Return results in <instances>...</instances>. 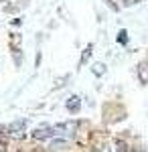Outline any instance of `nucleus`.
I'll return each mask as SVG.
<instances>
[{"mask_svg":"<svg viewBox=\"0 0 148 152\" xmlns=\"http://www.w3.org/2000/svg\"><path fill=\"white\" fill-rule=\"evenodd\" d=\"M77 122H63V124H57V126H53V134H55V138L57 136H63L65 140H69L73 134H75V130H77Z\"/></svg>","mask_w":148,"mask_h":152,"instance_id":"nucleus-1","label":"nucleus"},{"mask_svg":"<svg viewBox=\"0 0 148 152\" xmlns=\"http://www.w3.org/2000/svg\"><path fill=\"white\" fill-rule=\"evenodd\" d=\"M34 140H45V138H55L53 134V126H39V128L33 132Z\"/></svg>","mask_w":148,"mask_h":152,"instance_id":"nucleus-2","label":"nucleus"},{"mask_svg":"<svg viewBox=\"0 0 148 152\" xmlns=\"http://www.w3.org/2000/svg\"><path fill=\"white\" fill-rule=\"evenodd\" d=\"M24 128H26V120H16V122H12L6 130H8L10 136H16V138H18V136H23V130Z\"/></svg>","mask_w":148,"mask_h":152,"instance_id":"nucleus-3","label":"nucleus"},{"mask_svg":"<svg viewBox=\"0 0 148 152\" xmlns=\"http://www.w3.org/2000/svg\"><path fill=\"white\" fill-rule=\"evenodd\" d=\"M65 105H67L69 112H79V107H81V97H79V95H71Z\"/></svg>","mask_w":148,"mask_h":152,"instance_id":"nucleus-4","label":"nucleus"},{"mask_svg":"<svg viewBox=\"0 0 148 152\" xmlns=\"http://www.w3.org/2000/svg\"><path fill=\"white\" fill-rule=\"evenodd\" d=\"M67 146V140L65 138H53V142L49 144V150H61Z\"/></svg>","mask_w":148,"mask_h":152,"instance_id":"nucleus-5","label":"nucleus"},{"mask_svg":"<svg viewBox=\"0 0 148 152\" xmlns=\"http://www.w3.org/2000/svg\"><path fill=\"white\" fill-rule=\"evenodd\" d=\"M91 71H93V75H97V77H100V75H106V65H103V63H95V65L91 67Z\"/></svg>","mask_w":148,"mask_h":152,"instance_id":"nucleus-6","label":"nucleus"},{"mask_svg":"<svg viewBox=\"0 0 148 152\" xmlns=\"http://www.w3.org/2000/svg\"><path fill=\"white\" fill-rule=\"evenodd\" d=\"M91 49H93V45H87V49H85V51H83V55H81V61H79V65H83V63H85V61H87V59L91 57Z\"/></svg>","mask_w":148,"mask_h":152,"instance_id":"nucleus-7","label":"nucleus"},{"mask_svg":"<svg viewBox=\"0 0 148 152\" xmlns=\"http://www.w3.org/2000/svg\"><path fill=\"white\" fill-rule=\"evenodd\" d=\"M116 148H118V152H128V146H126L124 140H118V142H116Z\"/></svg>","mask_w":148,"mask_h":152,"instance_id":"nucleus-8","label":"nucleus"},{"mask_svg":"<svg viewBox=\"0 0 148 152\" xmlns=\"http://www.w3.org/2000/svg\"><path fill=\"white\" fill-rule=\"evenodd\" d=\"M128 33H126V31H120V35H118V41H120V43H122V45H126V43H128Z\"/></svg>","mask_w":148,"mask_h":152,"instance_id":"nucleus-9","label":"nucleus"},{"mask_svg":"<svg viewBox=\"0 0 148 152\" xmlns=\"http://www.w3.org/2000/svg\"><path fill=\"white\" fill-rule=\"evenodd\" d=\"M95 152H110V148H108L106 144H97V146H95Z\"/></svg>","mask_w":148,"mask_h":152,"instance_id":"nucleus-10","label":"nucleus"},{"mask_svg":"<svg viewBox=\"0 0 148 152\" xmlns=\"http://www.w3.org/2000/svg\"><path fill=\"white\" fill-rule=\"evenodd\" d=\"M69 77L67 75H65V77H61V79H57V83H55V87H63V85H65V81H67Z\"/></svg>","mask_w":148,"mask_h":152,"instance_id":"nucleus-11","label":"nucleus"},{"mask_svg":"<svg viewBox=\"0 0 148 152\" xmlns=\"http://www.w3.org/2000/svg\"><path fill=\"white\" fill-rule=\"evenodd\" d=\"M12 2H14V6H23L24 2H29V0H12Z\"/></svg>","mask_w":148,"mask_h":152,"instance_id":"nucleus-12","label":"nucleus"},{"mask_svg":"<svg viewBox=\"0 0 148 152\" xmlns=\"http://www.w3.org/2000/svg\"><path fill=\"white\" fill-rule=\"evenodd\" d=\"M140 0H124V4H128V6H132V4H138Z\"/></svg>","mask_w":148,"mask_h":152,"instance_id":"nucleus-13","label":"nucleus"},{"mask_svg":"<svg viewBox=\"0 0 148 152\" xmlns=\"http://www.w3.org/2000/svg\"><path fill=\"white\" fill-rule=\"evenodd\" d=\"M4 2H6V0H0V4H4Z\"/></svg>","mask_w":148,"mask_h":152,"instance_id":"nucleus-14","label":"nucleus"}]
</instances>
